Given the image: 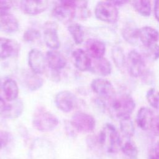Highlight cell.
<instances>
[{"mask_svg": "<svg viewBox=\"0 0 159 159\" xmlns=\"http://www.w3.org/2000/svg\"><path fill=\"white\" fill-rule=\"evenodd\" d=\"M76 1H63L57 5L52 10V16L58 20L63 22L71 21L75 16Z\"/></svg>", "mask_w": 159, "mask_h": 159, "instance_id": "6", "label": "cell"}, {"mask_svg": "<svg viewBox=\"0 0 159 159\" xmlns=\"http://www.w3.org/2000/svg\"><path fill=\"white\" fill-rule=\"evenodd\" d=\"M2 91L5 99L8 102H12L17 99L19 94V88L15 80L8 78L2 84Z\"/></svg>", "mask_w": 159, "mask_h": 159, "instance_id": "22", "label": "cell"}, {"mask_svg": "<svg viewBox=\"0 0 159 159\" xmlns=\"http://www.w3.org/2000/svg\"><path fill=\"white\" fill-rule=\"evenodd\" d=\"M19 24L17 18L10 12L0 14V30L13 33L18 30Z\"/></svg>", "mask_w": 159, "mask_h": 159, "instance_id": "20", "label": "cell"}, {"mask_svg": "<svg viewBox=\"0 0 159 159\" xmlns=\"http://www.w3.org/2000/svg\"><path fill=\"white\" fill-rule=\"evenodd\" d=\"M31 159H55L54 151L47 141L37 140L30 151Z\"/></svg>", "mask_w": 159, "mask_h": 159, "instance_id": "11", "label": "cell"}, {"mask_svg": "<svg viewBox=\"0 0 159 159\" xmlns=\"http://www.w3.org/2000/svg\"><path fill=\"white\" fill-rule=\"evenodd\" d=\"M1 86H2L1 85V80H0V89L1 88Z\"/></svg>", "mask_w": 159, "mask_h": 159, "instance_id": "42", "label": "cell"}, {"mask_svg": "<svg viewBox=\"0 0 159 159\" xmlns=\"http://www.w3.org/2000/svg\"><path fill=\"white\" fill-rule=\"evenodd\" d=\"M134 9L142 16H149L151 14V4L149 1L139 0L132 2Z\"/></svg>", "mask_w": 159, "mask_h": 159, "instance_id": "29", "label": "cell"}, {"mask_svg": "<svg viewBox=\"0 0 159 159\" xmlns=\"http://www.w3.org/2000/svg\"><path fill=\"white\" fill-rule=\"evenodd\" d=\"M86 52L93 59L103 57L106 52L105 44L96 39H89L85 42Z\"/></svg>", "mask_w": 159, "mask_h": 159, "instance_id": "17", "label": "cell"}, {"mask_svg": "<svg viewBox=\"0 0 159 159\" xmlns=\"http://www.w3.org/2000/svg\"><path fill=\"white\" fill-rule=\"evenodd\" d=\"M47 63L52 70L60 71L66 65L65 57L57 50H51L46 54Z\"/></svg>", "mask_w": 159, "mask_h": 159, "instance_id": "15", "label": "cell"}, {"mask_svg": "<svg viewBox=\"0 0 159 159\" xmlns=\"http://www.w3.org/2000/svg\"><path fill=\"white\" fill-rule=\"evenodd\" d=\"M93 91L101 98L111 99L115 95V90L112 84L108 80L103 78H96L91 83Z\"/></svg>", "mask_w": 159, "mask_h": 159, "instance_id": "10", "label": "cell"}, {"mask_svg": "<svg viewBox=\"0 0 159 159\" xmlns=\"http://www.w3.org/2000/svg\"><path fill=\"white\" fill-rule=\"evenodd\" d=\"M19 44L14 40L0 37V58L5 59L17 55Z\"/></svg>", "mask_w": 159, "mask_h": 159, "instance_id": "14", "label": "cell"}, {"mask_svg": "<svg viewBox=\"0 0 159 159\" xmlns=\"http://www.w3.org/2000/svg\"><path fill=\"white\" fill-rule=\"evenodd\" d=\"M98 142L107 152L114 153L120 150L122 140L116 128L112 124H106L100 131Z\"/></svg>", "mask_w": 159, "mask_h": 159, "instance_id": "1", "label": "cell"}, {"mask_svg": "<svg viewBox=\"0 0 159 159\" xmlns=\"http://www.w3.org/2000/svg\"><path fill=\"white\" fill-rule=\"evenodd\" d=\"M89 70L94 74L105 76L111 73L112 66L107 59L102 57L91 60V65Z\"/></svg>", "mask_w": 159, "mask_h": 159, "instance_id": "19", "label": "cell"}, {"mask_svg": "<svg viewBox=\"0 0 159 159\" xmlns=\"http://www.w3.org/2000/svg\"><path fill=\"white\" fill-rule=\"evenodd\" d=\"M120 129L122 133L126 137L130 138L134 135L135 127L130 117L120 120Z\"/></svg>", "mask_w": 159, "mask_h": 159, "instance_id": "28", "label": "cell"}, {"mask_svg": "<svg viewBox=\"0 0 159 159\" xmlns=\"http://www.w3.org/2000/svg\"><path fill=\"white\" fill-rule=\"evenodd\" d=\"M12 6V2L9 1L0 0V14L9 12V10Z\"/></svg>", "mask_w": 159, "mask_h": 159, "instance_id": "34", "label": "cell"}, {"mask_svg": "<svg viewBox=\"0 0 159 159\" xmlns=\"http://www.w3.org/2000/svg\"><path fill=\"white\" fill-rule=\"evenodd\" d=\"M68 30L76 44H81L84 40V34L80 24H72L68 27Z\"/></svg>", "mask_w": 159, "mask_h": 159, "instance_id": "26", "label": "cell"}, {"mask_svg": "<svg viewBox=\"0 0 159 159\" xmlns=\"http://www.w3.org/2000/svg\"><path fill=\"white\" fill-rule=\"evenodd\" d=\"M112 57L116 65L119 68H122L125 65V55L122 48L119 47L115 46L112 49Z\"/></svg>", "mask_w": 159, "mask_h": 159, "instance_id": "30", "label": "cell"}, {"mask_svg": "<svg viewBox=\"0 0 159 159\" xmlns=\"http://www.w3.org/2000/svg\"><path fill=\"white\" fill-rule=\"evenodd\" d=\"M146 98L149 104L159 111V91L155 88H150L147 92Z\"/></svg>", "mask_w": 159, "mask_h": 159, "instance_id": "31", "label": "cell"}, {"mask_svg": "<svg viewBox=\"0 0 159 159\" xmlns=\"http://www.w3.org/2000/svg\"><path fill=\"white\" fill-rule=\"evenodd\" d=\"M125 65L130 76H142L145 71V63L142 56L135 50L130 51L125 59Z\"/></svg>", "mask_w": 159, "mask_h": 159, "instance_id": "5", "label": "cell"}, {"mask_svg": "<svg viewBox=\"0 0 159 159\" xmlns=\"http://www.w3.org/2000/svg\"><path fill=\"white\" fill-rule=\"evenodd\" d=\"M147 159H159V158L158 157V156L156 155V153H155L154 150L153 148H152L148 155V157Z\"/></svg>", "mask_w": 159, "mask_h": 159, "instance_id": "38", "label": "cell"}, {"mask_svg": "<svg viewBox=\"0 0 159 159\" xmlns=\"http://www.w3.org/2000/svg\"><path fill=\"white\" fill-rule=\"evenodd\" d=\"M120 150L122 153L127 157L130 158H137L138 155V149L134 142L130 139L122 142Z\"/></svg>", "mask_w": 159, "mask_h": 159, "instance_id": "27", "label": "cell"}, {"mask_svg": "<svg viewBox=\"0 0 159 159\" xmlns=\"http://www.w3.org/2000/svg\"><path fill=\"white\" fill-rule=\"evenodd\" d=\"M96 17L100 20L113 24L118 19L119 12L117 7L111 1H100L95 7Z\"/></svg>", "mask_w": 159, "mask_h": 159, "instance_id": "4", "label": "cell"}, {"mask_svg": "<svg viewBox=\"0 0 159 159\" xmlns=\"http://www.w3.org/2000/svg\"><path fill=\"white\" fill-rule=\"evenodd\" d=\"M72 59L75 67L81 71L89 70L91 65V59L86 52L77 48L73 52Z\"/></svg>", "mask_w": 159, "mask_h": 159, "instance_id": "16", "label": "cell"}, {"mask_svg": "<svg viewBox=\"0 0 159 159\" xmlns=\"http://www.w3.org/2000/svg\"><path fill=\"white\" fill-rule=\"evenodd\" d=\"M150 129L155 135L159 137V115L153 117L151 123Z\"/></svg>", "mask_w": 159, "mask_h": 159, "instance_id": "35", "label": "cell"}, {"mask_svg": "<svg viewBox=\"0 0 159 159\" xmlns=\"http://www.w3.org/2000/svg\"><path fill=\"white\" fill-rule=\"evenodd\" d=\"M20 6L22 11L25 14L37 15L47 9L48 6V1L42 0L21 1Z\"/></svg>", "mask_w": 159, "mask_h": 159, "instance_id": "13", "label": "cell"}, {"mask_svg": "<svg viewBox=\"0 0 159 159\" xmlns=\"http://www.w3.org/2000/svg\"><path fill=\"white\" fill-rule=\"evenodd\" d=\"M154 117L152 110L147 107H142L136 116V122L139 127L143 130L150 129L151 123Z\"/></svg>", "mask_w": 159, "mask_h": 159, "instance_id": "21", "label": "cell"}, {"mask_svg": "<svg viewBox=\"0 0 159 159\" xmlns=\"http://www.w3.org/2000/svg\"><path fill=\"white\" fill-rule=\"evenodd\" d=\"M2 145H3V143H2V140H1V139L0 138V150L2 148Z\"/></svg>", "mask_w": 159, "mask_h": 159, "instance_id": "41", "label": "cell"}, {"mask_svg": "<svg viewBox=\"0 0 159 159\" xmlns=\"http://www.w3.org/2000/svg\"><path fill=\"white\" fill-rule=\"evenodd\" d=\"M130 159H137V158H130Z\"/></svg>", "mask_w": 159, "mask_h": 159, "instance_id": "43", "label": "cell"}, {"mask_svg": "<svg viewBox=\"0 0 159 159\" xmlns=\"http://www.w3.org/2000/svg\"><path fill=\"white\" fill-rule=\"evenodd\" d=\"M139 39L145 47H147L159 40V32L152 27L145 26L139 30Z\"/></svg>", "mask_w": 159, "mask_h": 159, "instance_id": "18", "label": "cell"}, {"mask_svg": "<svg viewBox=\"0 0 159 159\" xmlns=\"http://www.w3.org/2000/svg\"><path fill=\"white\" fill-rule=\"evenodd\" d=\"M40 37V33L35 29L30 28L27 29L23 35V39L25 42H30L39 39Z\"/></svg>", "mask_w": 159, "mask_h": 159, "instance_id": "32", "label": "cell"}, {"mask_svg": "<svg viewBox=\"0 0 159 159\" xmlns=\"http://www.w3.org/2000/svg\"><path fill=\"white\" fill-rule=\"evenodd\" d=\"M23 111V103L20 99H16L9 102L7 107L2 114V117L8 119H16L18 117Z\"/></svg>", "mask_w": 159, "mask_h": 159, "instance_id": "23", "label": "cell"}, {"mask_svg": "<svg viewBox=\"0 0 159 159\" xmlns=\"http://www.w3.org/2000/svg\"><path fill=\"white\" fill-rule=\"evenodd\" d=\"M25 81L27 86L31 91H35L39 89L43 85L42 79L37 74L27 73L25 76Z\"/></svg>", "mask_w": 159, "mask_h": 159, "instance_id": "25", "label": "cell"}, {"mask_svg": "<svg viewBox=\"0 0 159 159\" xmlns=\"http://www.w3.org/2000/svg\"><path fill=\"white\" fill-rule=\"evenodd\" d=\"M111 2L116 7L119 6H122V5L125 4L126 2H127V1H111Z\"/></svg>", "mask_w": 159, "mask_h": 159, "instance_id": "39", "label": "cell"}, {"mask_svg": "<svg viewBox=\"0 0 159 159\" xmlns=\"http://www.w3.org/2000/svg\"><path fill=\"white\" fill-rule=\"evenodd\" d=\"M109 100L108 105L109 113L114 117L120 120L130 117L135 107V101L130 96L127 94L114 96Z\"/></svg>", "mask_w": 159, "mask_h": 159, "instance_id": "2", "label": "cell"}, {"mask_svg": "<svg viewBox=\"0 0 159 159\" xmlns=\"http://www.w3.org/2000/svg\"><path fill=\"white\" fill-rule=\"evenodd\" d=\"M8 101H6L4 98L0 95V115L2 116V114L4 112L6 111L7 105H8Z\"/></svg>", "mask_w": 159, "mask_h": 159, "instance_id": "36", "label": "cell"}, {"mask_svg": "<svg viewBox=\"0 0 159 159\" xmlns=\"http://www.w3.org/2000/svg\"><path fill=\"white\" fill-rule=\"evenodd\" d=\"M139 30L134 24H127L122 29V36L129 43L134 44L139 39Z\"/></svg>", "mask_w": 159, "mask_h": 159, "instance_id": "24", "label": "cell"}, {"mask_svg": "<svg viewBox=\"0 0 159 159\" xmlns=\"http://www.w3.org/2000/svg\"><path fill=\"white\" fill-rule=\"evenodd\" d=\"M28 64L32 71L37 75L43 73L47 65L45 56L37 48H33L29 52Z\"/></svg>", "mask_w": 159, "mask_h": 159, "instance_id": "8", "label": "cell"}, {"mask_svg": "<svg viewBox=\"0 0 159 159\" xmlns=\"http://www.w3.org/2000/svg\"><path fill=\"white\" fill-rule=\"evenodd\" d=\"M56 106L64 112H70L77 105V98L75 95L69 91H61L55 96Z\"/></svg>", "mask_w": 159, "mask_h": 159, "instance_id": "9", "label": "cell"}, {"mask_svg": "<svg viewBox=\"0 0 159 159\" xmlns=\"http://www.w3.org/2000/svg\"><path fill=\"white\" fill-rule=\"evenodd\" d=\"M34 127L40 132H50L55 129L58 124V118L45 109H37L32 119Z\"/></svg>", "mask_w": 159, "mask_h": 159, "instance_id": "3", "label": "cell"}, {"mask_svg": "<svg viewBox=\"0 0 159 159\" xmlns=\"http://www.w3.org/2000/svg\"><path fill=\"white\" fill-rule=\"evenodd\" d=\"M71 124L80 132L89 133L94 129L96 121L91 115L83 112H78L73 116Z\"/></svg>", "mask_w": 159, "mask_h": 159, "instance_id": "7", "label": "cell"}, {"mask_svg": "<svg viewBox=\"0 0 159 159\" xmlns=\"http://www.w3.org/2000/svg\"><path fill=\"white\" fill-rule=\"evenodd\" d=\"M43 39L46 45L51 50H57L60 46L57 32V25L54 22H48L44 25Z\"/></svg>", "mask_w": 159, "mask_h": 159, "instance_id": "12", "label": "cell"}, {"mask_svg": "<svg viewBox=\"0 0 159 159\" xmlns=\"http://www.w3.org/2000/svg\"><path fill=\"white\" fill-rule=\"evenodd\" d=\"M153 149L155 153H156V155H157L158 156V157L159 158V141H158V142L156 143V144H155L154 148H153Z\"/></svg>", "mask_w": 159, "mask_h": 159, "instance_id": "40", "label": "cell"}, {"mask_svg": "<svg viewBox=\"0 0 159 159\" xmlns=\"http://www.w3.org/2000/svg\"><path fill=\"white\" fill-rule=\"evenodd\" d=\"M154 14L157 20L159 22V0L155 1Z\"/></svg>", "mask_w": 159, "mask_h": 159, "instance_id": "37", "label": "cell"}, {"mask_svg": "<svg viewBox=\"0 0 159 159\" xmlns=\"http://www.w3.org/2000/svg\"><path fill=\"white\" fill-rule=\"evenodd\" d=\"M148 57L153 60H157L159 58V45L157 43L145 47Z\"/></svg>", "mask_w": 159, "mask_h": 159, "instance_id": "33", "label": "cell"}]
</instances>
